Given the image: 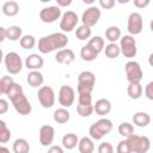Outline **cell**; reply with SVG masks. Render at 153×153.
Listing matches in <instances>:
<instances>
[{"label": "cell", "mask_w": 153, "mask_h": 153, "mask_svg": "<svg viewBox=\"0 0 153 153\" xmlns=\"http://www.w3.org/2000/svg\"><path fill=\"white\" fill-rule=\"evenodd\" d=\"M116 153H133V151H131V147H130V143H129L128 139L122 140V141H120V142L117 143Z\"/></svg>", "instance_id": "cell-38"}, {"label": "cell", "mask_w": 153, "mask_h": 153, "mask_svg": "<svg viewBox=\"0 0 153 153\" xmlns=\"http://www.w3.org/2000/svg\"><path fill=\"white\" fill-rule=\"evenodd\" d=\"M105 38L110 42V43H116V41L121 39V30L118 26H109L105 30Z\"/></svg>", "instance_id": "cell-29"}, {"label": "cell", "mask_w": 153, "mask_h": 153, "mask_svg": "<svg viewBox=\"0 0 153 153\" xmlns=\"http://www.w3.org/2000/svg\"><path fill=\"white\" fill-rule=\"evenodd\" d=\"M142 86L140 82H130L127 87V93L131 99H139L142 96Z\"/></svg>", "instance_id": "cell-27"}, {"label": "cell", "mask_w": 153, "mask_h": 153, "mask_svg": "<svg viewBox=\"0 0 153 153\" xmlns=\"http://www.w3.org/2000/svg\"><path fill=\"white\" fill-rule=\"evenodd\" d=\"M151 4L149 0H134V6L137 8H145Z\"/></svg>", "instance_id": "cell-42"}, {"label": "cell", "mask_w": 153, "mask_h": 153, "mask_svg": "<svg viewBox=\"0 0 153 153\" xmlns=\"http://www.w3.org/2000/svg\"><path fill=\"white\" fill-rule=\"evenodd\" d=\"M38 137H39V143L44 147H48L53 143L54 141V137H55V129L49 126V124H44L39 128V134H38Z\"/></svg>", "instance_id": "cell-16"}, {"label": "cell", "mask_w": 153, "mask_h": 153, "mask_svg": "<svg viewBox=\"0 0 153 153\" xmlns=\"http://www.w3.org/2000/svg\"><path fill=\"white\" fill-rule=\"evenodd\" d=\"M93 109L96 111L97 115L99 116H105L110 112L111 110V103L109 99H105V98H100L96 102V104L93 105Z\"/></svg>", "instance_id": "cell-19"}, {"label": "cell", "mask_w": 153, "mask_h": 153, "mask_svg": "<svg viewBox=\"0 0 153 153\" xmlns=\"http://www.w3.org/2000/svg\"><path fill=\"white\" fill-rule=\"evenodd\" d=\"M38 102L44 109H50L55 104V92L50 86H41L37 92Z\"/></svg>", "instance_id": "cell-10"}, {"label": "cell", "mask_w": 153, "mask_h": 153, "mask_svg": "<svg viewBox=\"0 0 153 153\" xmlns=\"http://www.w3.org/2000/svg\"><path fill=\"white\" fill-rule=\"evenodd\" d=\"M6 96L10 98V100L12 102V105H13L14 110L19 115L25 116V115L31 114L32 106H31V103L29 102V99L26 98V96L24 94V91H23L22 85L14 82L11 86V88L7 92Z\"/></svg>", "instance_id": "cell-1"}, {"label": "cell", "mask_w": 153, "mask_h": 153, "mask_svg": "<svg viewBox=\"0 0 153 153\" xmlns=\"http://www.w3.org/2000/svg\"><path fill=\"white\" fill-rule=\"evenodd\" d=\"M11 139V130L7 128L5 121H0V142L5 143Z\"/></svg>", "instance_id": "cell-37"}, {"label": "cell", "mask_w": 153, "mask_h": 153, "mask_svg": "<svg viewBox=\"0 0 153 153\" xmlns=\"http://www.w3.org/2000/svg\"><path fill=\"white\" fill-rule=\"evenodd\" d=\"M78 16L74 11H66L62 17H61V20H60V29L63 31V32H71L75 29L76 24H78Z\"/></svg>", "instance_id": "cell-12"}, {"label": "cell", "mask_w": 153, "mask_h": 153, "mask_svg": "<svg viewBox=\"0 0 153 153\" xmlns=\"http://www.w3.org/2000/svg\"><path fill=\"white\" fill-rule=\"evenodd\" d=\"M23 29L18 25H12L10 27H7V39L10 41H20V38L23 37Z\"/></svg>", "instance_id": "cell-30"}, {"label": "cell", "mask_w": 153, "mask_h": 153, "mask_svg": "<svg viewBox=\"0 0 153 153\" xmlns=\"http://www.w3.org/2000/svg\"><path fill=\"white\" fill-rule=\"evenodd\" d=\"M133 122L135 126L140 127V128H143V127H147L151 122V116L147 114V112H143V111H139V112H135L134 116H133Z\"/></svg>", "instance_id": "cell-24"}, {"label": "cell", "mask_w": 153, "mask_h": 153, "mask_svg": "<svg viewBox=\"0 0 153 153\" xmlns=\"http://www.w3.org/2000/svg\"><path fill=\"white\" fill-rule=\"evenodd\" d=\"M4 63L5 67L7 69V72L12 75H16L18 73H20L22 68H23V61L22 57L16 51H10L4 56Z\"/></svg>", "instance_id": "cell-5"}, {"label": "cell", "mask_w": 153, "mask_h": 153, "mask_svg": "<svg viewBox=\"0 0 153 153\" xmlns=\"http://www.w3.org/2000/svg\"><path fill=\"white\" fill-rule=\"evenodd\" d=\"M56 4L59 7H67L72 4V0H56Z\"/></svg>", "instance_id": "cell-45"}, {"label": "cell", "mask_w": 153, "mask_h": 153, "mask_svg": "<svg viewBox=\"0 0 153 153\" xmlns=\"http://www.w3.org/2000/svg\"><path fill=\"white\" fill-rule=\"evenodd\" d=\"M90 47H92L98 54L104 49V38H102L100 36H93L92 38L88 39L87 43Z\"/></svg>", "instance_id": "cell-34"}, {"label": "cell", "mask_w": 153, "mask_h": 153, "mask_svg": "<svg viewBox=\"0 0 153 153\" xmlns=\"http://www.w3.org/2000/svg\"><path fill=\"white\" fill-rule=\"evenodd\" d=\"M120 48H121V54L124 57L131 59L136 56L137 48H136V41L134 36H130V35L122 36L120 39Z\"/></svg>", "instance_id": "cell-6"}, {"label": "cell", "mask_w": 153, "mask_h": 153, "mask_svg": "<svg viewBox=\"0 0 153 153\" xmlns=\"http://www.w3.org/2000/svg\"><path fill=\"white\" fill-rule=\"evenodd\" d=\"M0 153H10V149L7 147H5V146H1L0 147Z\"/></svg>", "instance_id": "cell-48"}, {"label": "cell", "mask_w": 153, "mask_h": 153, "mask_svg": "<svg viewBox=\"0 0 153 153\" xmlns=\"http://www.w3.org/2000/svg\"><path fill=\"white\" fill-rule=\"evenodd\" d=\"M19 44L23 49H32L36 45V38L32 35H24L20 38Z\"/></svg>", "instance_id": "cell-35"}, {"label": "cell", "mask_w": 153, "mask_h": 153, "mask_svg": "<svg viewBox=\"0 0 153 153\" xmlns=\"http://www.w3.org/2000/svg\"><path fill=\"white\" fill-rule=\"evenodd\" d=\"M91 33H92V30L90 26H86V25H80L76 27L75 30V36L79 41H86L91 37Z\"/></svg>", "instance_id": "cell-32"}, {"label": "cell", "mask_w": 153, "mask_h": 153, "mask_svg": "<svg viewBox=\"0 0 153 153\" xmlns=\"http://www.w3.org/2000/svg\"><path fill=\"white\" fill-rule=\"evenodd\" d=\"M47 153H65L63 152V148L61 146H57V145H53L49 147L48 152Z\"/></svg>", "instance_id": "cell-44"}, {"label": "cell", "mask_w": 153, "mask_h": 153, "mask_svg": "<svg viewBox=\"0 0 153 153\" xmlns=\"http://www.w3.org/2000/svg\"><path fill=\"white\" fill-rule=\"evenodd\" d=\"M44 65V60L41 55L38 54H30L29 56H26L25 60V66L27 69L30 71H38L39 68H42Z\"/></svg>", "instance_id": "cell-18"}, {"label": "cell", "mask_w": 153, "mask_h": 153, "mask_svg": "<svg viewBox=\"0 0 153 153\" xmlns=\"http://www.w3.org/2000/svg\"><path fill=\"white\" fill-rule=\"evenodd\" d=\"M98 153H114V147L110 142H102L98 146Z\"/></svg>", "instance_id": "cell-39"}, {"label": "cell", "mask_w": 153, "mask_h": 153, "mask_svg": "<svg viewBox=\"0 0 153 153\" xmlns=\"http://www.w3.org/2000/svg\"><path fill=\"white\" fill-rule=\"evenodd\" d=\"M62 12H61V7L59 6H48V7H43L39 11V19L43 23L50 24L56 22L57 19H60Z\"/></svg>", "instance_id": "cell-13"}, {"label": "cell", "mask_w": 153, "mask_h": 153, "mask_svg": "<svg viewBox=\"0 0 153 153\" xmlns=\"http://www.w3.org/2000/svg\"><path fill=\"white\" fill-rule=\"evenodd\" d=\"M53 118L56 123L59 124H63V123H67L71 118V114L69 111L66 109V108H59L54 111L53 114Z\"/></svg>", "instance_id": "cell-23"}, {"label": "cell", "mask_w": 153, "mask_h": 153, "mask_svg": "<svg viewBox=\"0 0 153 153\" xmlns=\"http://www.w3.org/2000/svg\"><path fill=\"white\" fill-rule=\"evenodd\" d=\"M149 27H151V31L153 32V19L151 20V23H149Z\"/></svg>", "instance_id": "cell-50"}, {"label": "cell", "mask_w": 153, "mask_h": 153, "mask_svg": "<svg viewBox=\"0 0 153 153\" xmlns=\"http://www.w3.org/2000/svg\"><path fill=\"white\" fill-rule=\"evenodd\" d=\"M143 26L142 22V16L139 12H131L128 17V24H127V30L130 36H135L141 33Z\"/></svg>", "instance_id": "cell-14"}, {"label": "cell", "mask_w": 153, "mask_h": 153, "mask_svg": "<svg viewBox=\"0 0 153 153\" xmlns=\"http://www.w3.org/2000/svg\"><path fill=\"white\" fill-rule=\"evenodd\" d=\"M145 96L149 99V100H153V80L149 81L146 87H145Z\"/></svg>", "instance_id": "cell-40"}, {"label": "cell", "mask_w": 153, "mask_h": 153, "mask_svg": "<svg viewBox=\"0 0 153 153\" xmlns=\"http://www.w3.org/2000/svg\"><path fill=\"white\" fill-rule=\"evenodd\" d=\"M78 149H79L80 153H93V151H94L93 139L88 137V136H82L79 140Z\"/></svg>", "instance_id": "cell-21"}, {"label": "cell", "mask_w": 153, "mask_h": 153, "mask_svg": "<svg viewBox=\"0 0 153 153\" xmlns=\"http://www.w3.org/2000/svg\"><path fill=\"white\" fill-rule=\"evenodd\" d=\"M99 6L104 10H110L115 6V0H99Z\"/></svg>", "instance_id": "cell-41"}, {"label": "cell", "mask_w": 153, "mask_h": 153, "mask_svg": "<svg viewBox=\"0 0 153 153\" xmlns=\"http://www.w3.org/2000/svg\"><path fill=\"white\" fill-rule=\"evenodd\" d=\"M124 71H126V75H127V80L130 82H140L142 80L143 76V72L142 68L140 66L139 62L136 61H128L124 66Z\"/></svg>", "instance_id": "cell-9"}, {"label": "cell", "mask_w": 153, "mask_h": 153, "mask_svg": "<svg viewBox=\"0 0 153 153\" xmlns=\"http://www.w3.org/2000/svg\"><path fill=\"white\" fill-rule=\"evenodd\" d=\"M84 1V4H93L94 2V0H82Z\"/></svg>", "instance_id": "cell-49"}, {"label": "cell", "mask_w": 153, "mask_h": 153, "mask_svg": "<svg viewBox=\"0 0 153 153\" xmlns=\"http://www.w3.org/2000/svg\"><path fill=\"white\" fill-rule=\"evenodd\" d=\"M79 137L76 134L74 133H68V134H65L63 137H62V146L66 148V149H73L75 148L78 145H79Z\"/></svg>", "instance_id": "cell-22"}, {"label": "cell", "mask_w": 153, "mask_h": 153, "mask_svg": "<svg viewBox=\"0 0 153 153\" xmlns=\"http://www.w3.org/2000/svg\"><path fill=\"white\" fill-rule=\"evenodd\" d=\"M148 63H149L151 67H153V53H151L149 56H148Z\"/></svg>", "instance_id": "cell-47"}, {"label": "cell", "mask_w": 153, "mask_h": 153, "mask_svg": "<svg viewBox=\"0 0 153 153\" xmlns=\"http://www.w3.org/2000/svg\"><path fill=\"white\" fill-rule=\"evenodd\" d=\"M26 81L31 87H38V86H42V84L44 81V78H43V74L41 72L30 71L29 74L26 75Z\"/></svg>", "instance_id": "cell-20"}, {"label": "cell", "mask_w": 153, "mask_h": 153, "mask_svg": "<svg viewBox=\"0 0 153 153\" xmlns=\"http://www.w3.org/2000/svg\"><path fill=\"white\" fill-rule=\"evenodd\" d=\"M97 56H98V53H97L92 47H90L88 44L84 45V47L80 49V57H81L84 61L91 62V61L96 60Z\"/></svg>", "instance_id": "cell-26"}, {"label": "cell", "mask_w": 153, "mask_h": 153, "mask_svg": "<svg viewBox=\"0 0 153 153\" xmlns=\"http://www.w3.org/2000/svg\"><path fill=\"white\" fill-rule=\"evenodd\" d=\"M7 38V29L1 26L0 27V42H4Z\"/></svg>", "instance_id": "cell-46"}, {"label": "cell", "mask_w": 153, "mask_h": 153, "mask_svg": "<svg viewBox=\"0 0 153 153\" xmlns=\"http://www.w3.org/2000/svg\"><path fill=\"white\" fill-rule=\"evenodd\" d=\"M12 149H13L14 153H29V151H30V145H29V142H27L25 139L19 137V139H17V140L13 142Z\"/></svg>", "instance_id": "cell-28"}, {"label": "cell", "mask_w": 153, "mask_h": 153, "mask_svg": "<svg viewBox=\"0 0 153 153\" xmlns=\"http://www.w3.org/2000/svg\"><path fill=\"white\" fill-rule=\"evenodd\" d=\"M96 85V76L90 71H84L78 75V93H92Z\"/></svg>", "instance_id": "cell-4"}, {"label": "cell", "mask_w": 153, "mask_h": 153, "mask_svg": "<svg viewBox=\"0 0 153 153\" xmlns=\"http://www.w3.org/2000/svg\"><path fill=\"white\" fill-rule=\"evenodd\" d=\"M112 127L114 126H112V122L110 120L100 118L90 126V128H88L90 137H92L93 140H100L112 130Z\"/></svg>", "instance_id": "cell-3"}, {"label": "cell", "mask_w": 153, "mask_h": 153, "mask_svg": "<svg viewBox=\"0 0 153 153\" xmlns=\"http://www.w3.org/2000/svg\"><path fill=\"white\" fill-rule=\"evenodd\" d=\"M74 59H75L74 51L68 48H63V49L59 50L55 55V61L61 65H69L74 61Z\"/></svg>", "instance_id": "cell-17"}, {"label": "cell", "mask_w": 153, "mask_h": 153, "mask_svg": "<svg viewBox=\"0 0 153 153\" xmlns=\"http://www.w3.org/2000/svg\"><path fill=\"white\" fill-rule=\"evenodd\" d=\"M117 130H118L120 135H122V136L128 139L129 136H131L134 134V126L131 123H129V122H122L118 126Z\"/></svg>", "instance_id": "cell-33"}, {"label": "cell", "mask_w": 153, "mask_h": 153, "mask_svg": "<svg viewBox=\"0 0 153 153\" xmlns=\"http://www.w3.org/2000/svg\"><path fill=\"white\" fill-rule=\"evenodd\" d=\"M133 153H147L151 148V140L147 136L133 134L128 137Z\"/></svg>", "instance_id": "cell-8"}, {"label": "cell", "mask_w": 153, "mask_h": 153, "mask_svg": "<svg viewBox=\"0 0 153 153\" xmlns=\"http://www.w3.org/2000/svg\"><path fill=\"white\" fill-rule=\"evenodd\" d=\"M104 51H105V56L108 59L114 60V59L118 57V55L121 54V48L116 43H109L108 45H105V50Z\"/></svg>", "instance_id": "cell-31"}, {"label": "cell", "mask_w": 153, "mask_h": 153, "mask_svg": "<svg viewBox=\"0 0 153 153\" xmlns=\"http://www.w3.org/2000/svg\"><path fill=\"white\" fill-rule=\"evenodd\" d=\"M76 111L81 117H88L94 111L91 93H79Z\"/></svg>", "instance_id": "cell-7"}, {"label": "cell", "mask_w": 153, "mask_h": 153, "mask_svg": "<svg viewBox=\"0 0 153 153\" xmlns=\"http://www.w3.org/2000/svg\"><path fill=\"white\" fill-rule=\"evenodd\" d=\"M14 84V81H13V79H12V76H10V75H4L2 78H1V80H0V92L2 93V94H7V92L10 91V88H11V86Z\"/></svg>", "instance_id": "cell-36"}, {"label": "cell", "mask_w": 153, "mask_h": 153, "mask_svg": "<svg viewBox=\"0 0 153 153\" xmlns=\"http://www.w3.org/2000/svg\"><path fill=\"white\" fill-rule=\"evenodd\" d=\"M18 12H19V5H18L17 1L11 0V1L4 2V5H2V13L5 16H7V17H14V16L18 14Z\"/></svg>", "instance_id": "cell-25"}, {"label": "cell", "mask_w": 153, "mask_h": 153, "mask_svg": "<svg viewBox=\"0 0 153 153\" xmlns=\"http://www.w3.org/2000/svg\"><path fill=\"white\" fill-rule=\"evenodd\" d=\"M68 44V37L63 32H55L43 36L38 41V50L42 54H48L55 50H61Z\"/></svg>", "instance_id": "cell-2"}, {"label": "cell", "mask_w": 153, "mask_h": 153, "mask_svg": "<svg viewBox=\"0 0 153 153\" xmlns=\"http://www.w3.org/2000/svg\"><path fill=\"white\" fill-rule=\"evenodd\" d=\"M7 110H8V103H7L6 99L1 98V99H0V115L6 114Z\"/></svg>", "instance_id": "cell-43"}, {"label": "cell", "mask_w": 153, "mask_h": 153, "mask_svg": "<svg viewBox=\"0 0 153 153\" xmlns=\"http://www.w3.org/2000/svg\"><path fill=\"white\" fill-rule=\"evenodd\" d=\"M100 10L97 7V6H90L88 8H86L81 16V22H82V25H86V26H93L98 23L99 18H100Z\"/></svg>", "instance_id": "cell-15"}, {"label": "cell", "mask_w": 153, "mask_h": 153, "mask_svg": "<svg viewBox=\"0 0 153 153\" xmlns=\"http://www.w3.org/2000/svg\"><path fill=\"white\" fill-rule=\"evenodd\" d=\"M75 100V91L69 85H62L59 90V103L62 108H69Z\"/></svg>", "instance_id": "cell-11"}]
</instances>
